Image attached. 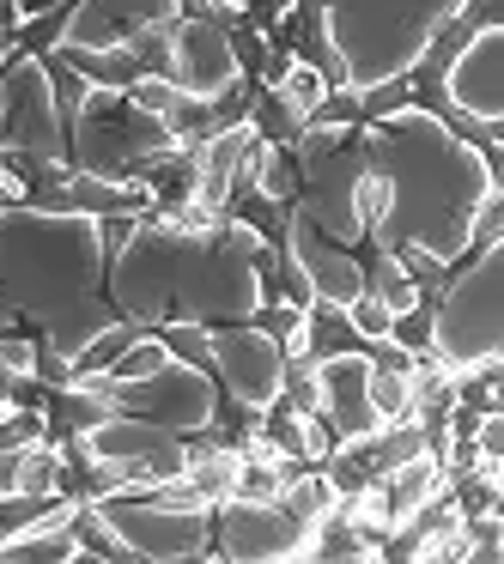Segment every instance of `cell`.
Instances as JSON below:
<instances>
[{
    "mask_svg": "<svg viewBox=\"0 0 504 564\" xmlns=\"http://www.w3.org/2000/svg\"><path fill=\"white\" fill-rule=\"evenodd\" d=\"M256 249L261 237L237 219L183 231L159 213H140L128 243L110 256V304L116 316L140 322V328H164V322L232 328V322H249V310L261 304Z\"/></svg>",
    "mask_w": 504,
    "mask_h": 564,
    "instance_id": "1",
    "label": "cell"
},
{
    "mask_svg": "<svg viewBox=\"0 0 504 564\" xmlns=\"http://www.w3.org/2000/svg\"><path fill=\"white\" fill-rule=\"evenodd\" d=\"M365 152H371V171H377V188H383L371 243L377 249L414 243L426 256L462 268L474 207L498 188V176L486 171L480 147H468L438 116L407 104L395 116L365 122Z\"/></svg>",
    "mask_w": 504,
    "mask_h": 564,
    "instance_id": "2",
    "label": "cell"
},
{
    "mask_svg": "<svg viewBox=\"0 0 504 564\" xmlns=\"http://www.w3.org/2000/svg\"><path fill=\"white\" fill-rule=\"evenodd\" d=\"M110 322L122 316L110 304V249L98 219L25 200L0 213V328L74 358Z\"/></svg>",
    "mask_w": 504,
    "mask_h": 564,
    "instance_id": "3",
    "label": "cell"
},
{
    "mask_svg": "<svg viewBox=\"0 0 504 564\" xmlns=\"http://www.w3.org/2000/svg\"><path fill=\"white\" fill-rule=\"evenodd\" d=\"M462 0H322L334 55L353 91L395 79L419 62L426 37L455 13Z\"/></svg>",
    "mask_w": 504,
    "mask_h": 564,
    "instance_id": "4",
    "label": "cell"
},
{
    "mask_svg": "<svg viewBox=\"0 0 504 564\" xmlns=\"http://www.w3.org/2000/svg\"><path fill=\"white\" fill-rule=\"evenodd\" d=\"M431 346L450 370L504 352V243H486L450 268L443 292L431 297Z\"/></svg>",
    "mask_w": 504,
    "mask_h": 564,
    "instance_id": "5",
    "label": "cell"
},
{
    "mask_svg": "<svg viewBox=\"0 0 504 564\" xmlns=\"http://www.w3.org/2000/svg\"><path fill=\"white\" fill-rule=\"evenodd\" d=\"M298 213L317 225L322 237L334 243H371V225H377V207H383V188H377V171H371V152H365V122H353L341 134V147L329 159L304 164L298 171Z\"/></svg>",
    "mask_w": 504,
    "mask_h": 564,
    "instance_id": "6",
    "label": "cell"
},
{
    "mask_svg": "<svg viewBox=\"0 0 504 564\" xmlns=\"http://www.w3.org/2000/svg\"><path fill=\"white\" fill-rule=\"evenodd\" d=\"M171 128L159 116L135 110L128 91H104L92 86L79 116L67 122V164L86 176H110V183H135V171L159 152H171Z\"/></svg>",
    "mask_w": 504,
    "mask_h": 564,
    "instance_id": "7",
    "label": "cell"
},
{
    "mask_svg": "<svg viewBox=\"0 0 504 564\" xmlns=\"http://www.w3.org/2000/svg\"><path fill=\"white\" fill-rule=\"evenodd\" d=\"M98 503V516L116 528L135 558L152 564H183V558H213V503H159L147 491H110Z\"/></svg>",
    "mask_w": 504,
    "mask_h": 564,
    "instance_id": "8",
    "label": "cell"
},
{
    "mask_svg": "<svg viewBox=\"0 0 504 564\" xmlns=\"http://www.w3.org/2000/svg\"><path fill=\"white\" fill-rule=\"evenodd\" d=\"M67 382H79V389H98L122 419H140V425L176 431V437L213 425V406H219V382H213L207 370L183 365V358H171V365H159L152 377H135V382H110V377H67Z\"/></svg>",
    "mask_w": 504,
    "mask_h": 564,
    "instance_id": "9",
    "label": "cell"
},
{
    "mask_svg": "<svg viewBox=\"0 0 504 564\" xmlns=\"http://www.w3.org/2000/svg\"><path fill=\"white\" fill-rule=\"evenodd\" d=\"M0 147L67 164V122L55 110L50 74H43L37 55H19V62L0 67Z\"/></svg>",
    "mask_w": 504,
    "mask_h": 564,
    "instance_id": "10",
    "label": "cell"
},
{
    "mask_svg": "<svg viewBox=\"0 0 504 564\" xmlns=\"http://www.w3.org/2000/svg\"><path fill=\"white\" fill-rule=\"evenodd\" d=\"M213 558H249V564L310 558V522H298L280 498L274 503L219 498L213 503Z\"/></svg>",
    "mask_w": 504,
    "mask_h": 564,
    "instance_id": "11",
    "label": "cell"
},
{
    "mask_svg": "<svg viewBox=\"0 0 504 564\" xmlns=\"http://www.w3.org/2000/svg\"><path fill=\"white\" fill-rule=\"evenodd\" d=\"M207 365H213V382H219L225 394H237V401H249V406H268L274 394H280L286 352L261 328L232 322V328H207Z\"/></svg>",
    "mask_w": 504,
    "mask_h": 564,
    "instance_id": "12",
    "label": "cell"
},
{
    "mask_svg": "<svg viewBox=\"0 0 504 564\" xmlns=\"http://www.w3.org/2000/svg\"><path fill=\"white\" fill-rule=\"evenodd\" d=\"M443 98L474 122H504V25H486L443 67Z\"/></svg>",
    "mask_w": 504,
    "mask_h": 564,
    "instance_id": "13",
    "label": "cell"
},
{
    "mask_svg": "<svg viewBox=\"0 0 504 564\" xmlns=\"http://www.w3.org/2000/svg\"><path fill=\"white\" fill-rule=\"evenodd\" d=\"M171 79L195 98H213V91L237 86V55L225 43V25L213 19H176L171 25Z\"/></svg>",
    "mask_w": 504,
    "mask_h": 564,
    "instance_id": "14",
    "label": "cell"
},
{
    "mask_svg": "<svg viewBox=\"0 0 504 564\" xmlns=\"http://www.w3.org/2000/svg\"><path fill=\"white\" fill-rule=\"evenodd\" d=\"M176 0H79L67 19V50H122L135 31L171 25Z\"/></svg>",
    "mask_w": 504,
    "mask_h": 564,
    "instance_id": "15",
    "label": "cell"
},
{
    "mask_svg": "<svg viewBox=\"0 0 504 564\" xmlns=\"http://www.w3.org/2000/svg\"><path fill=\"white\" fill-rule=\"evenodd\" d=\"M74 503L79 498H62L50 516H37L31 528L0 540V564H74L79 558V540H74Z\"/></svg>",
    "mask_w": 504,
    "mask_h": 564,
    "instance_id": "16",
    "label": "cell"
},
{
    "mask_svg": "<svg viewBox=\"0 0 504 564\" xmlns=\"http://www.w3.org/2000/svg\"><path fill=\"white\" fill-rule=\"evenodd\" d=\"M244 147H249V122L244 128H225V134H213V140H201V147H195V200H201V207L225 213Z\"/></svg>",
    "mask_w": 504,
    "mask_h": 564,
    "instance_id": "17",
    "label": "cell"
},
{
    "mask_svg": "<svg viewBox=\"0 0 504 564\" xmlns=\"http://www.w3.org/2000/svg\"><path fill=\"white\" fill-rule=\"evenodd\" d=\"M383 486V503H389V516L401 522V516H414L419 503L431 498V491L443 486V467H438V455L431 449H419V455H407V462H395L389 474L377 479Z\"/></svg>",
    "mask_w": 504,
    "mask_h": 564,
    "instance_id": "18",
    "label": "cell"
},
{
    "mask_svg": "<svg viewBox=\"0 0 504 564\" xmlns=\"http://www.w3.org/2000/svg\"><path fill=\"white\" fill-rule=\"evenodd\" d=\"M334 352H365V340L353 334V322H346L341 304L310 297V310H304V358L317 365V358H334Z\"/></svg>",
    "mask_w": 504,
    "mask_h": 564,
    "instance_id": "19",
    "label": "cell"
},
{
    "mask_svg": "<svg viewBox=\"0 0 504 564\" xmlns=\"http://www.w3.org/2000/svg\"><path fill=\"white\" fill-rule=\"evenodd\" d=\"M237 467H244V455H237L232 443H213V449H195V455H189L183 474H189V486H195L207 503H219V498H232Z\"/></svg>",
    "mask_w": 504,
    "mask_h": 564,
    "instance_id": "20",
    "label": "cell"
},
{
    "mask_svg": "<svg viewBox=\"0 0 504 564\" xmlns=\"http://www.w3.org/2000/svg\"><path fill=\"white\" fill-rule=\"evenodd\" d=\"M249 128H256L268 147H292V140L304 134V116H298L274 86H256V91H249Z\"/></svg>",
    "mask_w": 504,
    "mask_h": 564,
    "instance_id": "21",
    "label": "cell"
},
{
    "mask_svg": "<svg viewBox=\"0 0 504 564\" xmlns=\"http://www.w3.org/2000/svg\"><path fill=\"white\" fill-rule=\"evenodd\" d=\"M249 328H261L286 358H304V310L286 304V297H268V304L249 310Z\"/></svg>",
    "mask_w": 504,
    "mask_h": 564,
    "instance_id": "22",
    "label": "cell"
},
{
    "mask_svg": "<svg viewBox=\"0 0 504 564\" xmlns=\"http://www.w3.org/2000/svg\"><path fill=\"white\" fill-rule=\"evenodd\" d=\"M74 7H79V0H55L50 13H31V19H19V31H13V50H19V55H50V50H62V37H67V19H74Z\"/></svg>",
    "mask_w": 504,
    "mask_h": 564,
    "instance_id": "23",
    "label": "cell"
},
{
    "mask_svg": "<svg viewBox=\"0 0 504 564\" xmlns=\"http://www.w3.org/2000/svg\"><path fill=\"white\" fill-rule=\"evenodd\" d=\"M67 528H74V540H79V558H135V552L116 540V528L98 516V503L79 498L74 503V522H67Z\"/></svg>",
    "mask_w": 504,
    "mask_h": 564,
    "instance_id": "24",
    "label": "cell"
},
{
    "mask_svg": "<svg viewBox=\"0 0 504 564\" xmlns=\"http://www.w3.org/2000/svg\"><path fill=\"white\" fill-rule=\"evenodd\" d=\"M280 503L298 516V522H317V516H329L334 503H341V491H334V479L322 474V467H310V474H298L292 486H286Z\"/></svg>",
    "mask_w": 504,
    "mask_h": 564,
    "instance_id": "25",
    "label": "cell"
},
{
    "mask_svg": "<svg viewBox=\"0 0 504 564\" xmlns=\"http://www.w3.org/2000/svg\"><path fill=\"white\" fill-rule=\"evenodd\" d=\"M365 394H371V413H377L383 425H389V419H414V389H407V370H383V365H371Z\"/></svg>",
    "mask_w": 504,
    "mask_h": 564,
    "instance_id": "26",
    "label": "cell"
},
{
    "mask_svg": "<svg viewBox=\"0 0 504 564\" xmlns=\"http://www.w3.org/2000/svg\"><path fill=\"white\" fill-rule=\"evenodd\" d=\"M62 498L67 491H0V540L19 534V528H31L37 516H50Z\"/></svg>",
    "mask_w": 504,
    "mask_h": 564,
    "instance_id": "27",
    "label": "cell"
},
{
    "mask_svg": "<svg viewBox=\"0 0 504 564\" xmlns=\"http://www.w3.org/2000/svg\"><path fill=\"white\" fill-rule=\"evenodd\" d=\"M19 491H62V449L55 443H31L19 455Z\"/></svg>",
    "mask_w": 504,
    "mask_h": 564,
    "instance_id": "28",
    "label": "cell"
},
{
    "mask_svg": "<svg viewBox=\"0 0 504 564\" xmlns=\"http://www.w3.org/2000/svg\"><path fill=\"white\" fill-rule=\"evenodd\" d=\"M407 104H414V79H407V74L377 79V86H365V91H358V122H377V116H395V110H407Z\"/></svg>",
    "mask_w": 504,
    "mask_h": 564,
    "instance_id": "29",
    "label": "cell"
},
{
    "mask_svg": "<svg viewBox=\"0 0 504 564\" xmlns=\"http://www.w3.org/2000/svg\"><path fill=\"white\" fill-rule=\"evenodd\" d=\"M183 98H189V91L176 86V79H152V74L128 86V104H135V110H147V116H159V122H171Z\"/></svg>",
    "mask_w": 504,
    "mask_h": 564,
    "instance_id": "30",
    "label": "cell"
},
{
    "mask_svg": "<svg viewBox=\"0 0 504 564\" xmlns=\"http://www.w3.org/2000/svg\"><path fill=\"white\" fill-rule=\"evenodd\" d=\"M232 498H249V503H274V498H286L280 467H274V462H244V467H237Z\"/></svg>",
    "mask_w": 504,
    "mask_h": 564,
    "instance_id": "31",
    "label": "cell"
},
{
    "mask_svg": "<svg viewBox=\"0 0 504 564\" xmlns=\"http://www.w3.org/2000/svg\"><path fill=\"white\" fill-rule=\"evenodd\" d=\"M43 425L50 419L37 406H0V449H31V443H43Z\"/></svg>",
    "mask_w": 504,
    "mask_h": 564,
    "instance_id": "32",
    "label": "cell"
},
{
    "mask_svg": "<svg viewBox=\"0 0 504 564\" xmlns=\"http://www.w3.org/2000/svg\"><path fill=\"white\" fill-rule=\"evenodd\" d=\"M346 322H353V334H358V340H389V322H395V310L383 304L377 292H358L353 304H346Z\"/></svg>",
    "mask_w": 504,
    "mask_h": 564,
    "instance_id": "33",
    "label": "cell"
},
{
    "mask_svg": "<svg viewBox=\"0 0 504 564\" xmlns=\"http://www.w3.org/2000/svg\"><path fill=\"white\" fill-rule=\"evenodd\" d=\"M274 91H280V98L292 104L298 116H310V110H317V104H322V91H329V79H322L317 67L292 62V74H286V79H280V86H274Z\"/></svg>",
    "mask_w": 504,
    "mask_h": 564,
    "instance_id": "34",
    "label": "cell"
},
{
    "mask_svg": "<svg viewBox=\"0 0 504 564\" xmlns=\"http://www.w3.org/2000/svg\"><path fill=\"white\" fill-rule=\"evenodd\" d=\"M389 340L401 346V352H426L431 346V297H419L414 310H401V316L389 322Z\"/></svg>",
    "mask_w": 504,
    "mask_h": 564,
    "instance_id": "35",
    "label": "cell"
},
{
    "mask_svg": "<svg viewBox=\"0 0 504 564\" xmlns=\"http://www.w3.org/2000/svg\"><path fill=\"white\" fill-rule=\"evenodd\" d=\"M304 122H317V128H353L358 122V91L353 86H329V91H322V104L304 116Z\"/></svg>",
    "mask_w": 504,
    "mask_h": 564,
    "instance_id": "36",
    "label": "cell"
},
{
    "mask_svg": "<svg viewBox=\"0 0 504 564\" xmlns=\"http://www.w3.org/2000/svg\"><path fill=\"white\" fill-rule=\"evenodd\" d=\"M455 13H462L474 31H486V25H504V0H462Z\"/></svg>",
    "mask_w": 504,
    "mask_h": 564,
    "instance_id": "37",
    "label": "cell"
},
{
    "mask_svg": "<svg viewBox=\"0 0 504 564\" xmlns=\"http://www.w3.org/2000/svg\"><path fill=\"white\" fill-rule=\"evenodd\" d=\"M474 443H480V455H498V462H504V413H480Z\"/></svg>",
    "mask_w": 504,
    "mask_h": 564,
    "instance_id": "38",
    "label": "cell"
},
{
    "mask_svg": "<svg viewBox=\"0 0 504 564\" xmlns=\"http://www.w3.org/2000/svg\"><path fill=\"white\" fill-rule=\"evenodd\" d=\"M19 200H25V188H19L13 176L0 171V213H7V207H19Z\"/></svg>",
    "mask_w": 504,
    "mask_h": 564,
    "instance_id": "39",
    "label": "cell"
},
{
    "mask_svg": "<svg viewBox=\"0 0 504 564\" xmlns=\"http://www.w3.org/2000/svg\"><path fill=\"white\" fill-rule=\"evenodd\" d=\"M219 7H232V13H244V7H249V0H219Z\"/></svg>",
    "mask_w": 504,
    "mask_h": 564,
    "instance_id": "40",
    "label": "cell"
}]
</instances>
